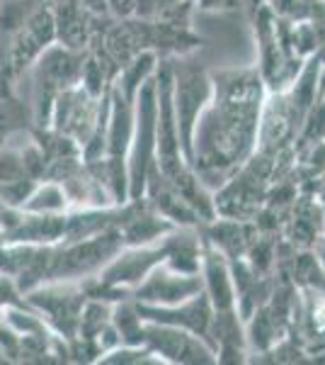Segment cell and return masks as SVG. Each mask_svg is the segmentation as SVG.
<instances>
[{"instance_id": "6", "label": "cell", "mask_w": 325, "mask_h": 365, "mask_svg": "<svg viewBox=\"0 0 325 365\" xmlns=\"http://www.w3.org/2000/svg\"><path fill=\"white\" fill-rule=\"evenodd\" d=\"M22 299L32 307L46 327L63 339H73L78 334V319L82 304H85V292L80 282L70 280H46L39 287L29 290Z\"/></svg>"}, {"instance_id": "20", "label": "cell", "mask_w": 325, "mask_h": 365, "mask_svg": "<svg viewBox=\"0 0 325 365\" xmlns=\"http://www.w3.org/2000/svg\"><path fill=\"white\" fill-rule=\"evenodd\" d=\"M112 307H114V302L87 297L85 304H82L80 319H78V334H75V336L97 339L100 331L112 322Z\"/></svg>"}, {"instance_id": "17", "label": "cell", "mask_w": 325, "mask_h": 365, "mask_svg": "<svg viewBox=\"0 0 325 365\" xmlns=\"http://www.w3.org/2000/svg\"><path fill=\"white\" fill-rule=\"evenodd\" d=\"M158 63H161V56H158L156 51H139V54L129 58L127 63H122V68L117 71V78L112 86H114L124 98L134 103L141 86L156 76Z\"/></svg>"}, {"instance_id": "8", "label": "cell", "mask_w": 325, "mask_h": 365, "mask_svg": "<svg viewBox=\"0 0 325 365\" xmlns=\"http://www.w3.org/2000/svg\"><path fill=\"white\" fill-rule=\"evenodd\" d=\"M144 346L156 353L161 363L173 365H214L216 351L209 341L185 329L168 327V324L146 322Z\"/></svg>"}, {"instance_id": "22", "label": "cell", "mask_w": 325, "mask_h": 365, "mask_svg": "<svg viewBox=\"0 0 325 365\" xmlns=\"http://www.w3.org/2000/svg\"><path fill=\"white\" fill-rule=\"evenodd\" d=\"M202 13H223V10H235L238 0H194Z\"/></svg>"}, {"instance_id": "13", "label": "cell", "mask_w": 325, "mask_h": 365, "mask_svg": "<svg viewBox=\"0 0 325 365\" xmlns=\"http://www.w3.org/2000/svg\"><path fill=\"white\" fill-rule=\"evenodd\" d=\"M117 229H119V234H122L124 246H149V244H158L170 229H175V225L163 220V217L141 197V200H129L124 220Z\"/></svg>"}, {"instance_id": "27", "label": "cell", "mask_w": 325, "mask_h": 365, "mask_svg": "<svg viewBox=\"0 0 325 365\" xmlns=\"http://www.w3.org/2000/svg\"><path fill=\"white\" fill-rule=\"evenodd\" d=\"M316 56H318V61H321V66H323V71H325V39L321 42V46H318Z\"/></svg>"}, {"instance_id": "16", "label": "cell", "mask_w": 325, "mask_h": 365, "mask_svg": "<svg viewBox=\"0 0 325 365\" xmlns=\"http://www.w3.org/2000/svg\"><path fill=\"white\" fill-rule=\"evenodd\" d=\"M63 227H66V212L63 215H39V212L22 210L15 227L0 234V241L3 244L54 246L63 239Z\"/></svg>"}, {"instance_id": "24", "label": "cell", "mask_w": 325, "mask_h": 365, "mask_svg": "<svg viewBox=\"0 0 325 365\" xmlns=\"http://www.w3.org/2000/svg\"><path fill=\"white\" fill-rule=\"evenodd\" d=\"M313 197L321 205H325V170L316 178V185H313Z\"/></svg>"}, {"instance_id": "25", "label": "cell", "mask_w": 325, "mask_h": 365, "mask_svg": "<svg viewBox=\"0 0 325 365\" xmlns=\"http://www.w3.org/2000/svg\"><path fill=\"white\" fill-rule=\"evenodd\" d=\"M313 253H316L318 266H321L323 273H325V237H321V239L316 241V246H313Z\"/></svg>"}, {"instance_id": "28", "label": "cell", "mask_w": 325, "mask_h": 365, "mask_svg": "<svg viewBox=\"0 0 325 365\" xmlns=\"http://www.w3.org/2000/svg\"><path fill=\"white\" fill-rule=\"evenodd\" d=\"M321 227H323V237H325V205H321Z\"/></svg>"}, {"instance_id": "11", "label": "cell", "mask_w": 325, "mask_h": 365, "mask_svg": "<svg viewBox=\"0 0 325 365\" xmlns=\"http://www.w3.org/2000/svg\"><path fill=\"white\" fill-rule=\"evenodd\" d=\"M136 307H139L144 322L168 324V327L185 329V331L197 334V336H202L204 341L211 344L209 329H211V319H214V307H211V302L204 290L180 304H170V307H161V304H141V302H136Z\"/></svg>"}, {"instance_id": "2", "label": "cell", "mask_w": 325, "mask_h": 365, "mask_svg": "<svg viewBox=\"0 0 325 365\" xmlns=\"http://www.w3.org/2000/svg\"><path fill=\"white\" fill-rule=\"evenodd\" d=\"M56 44L49 0H0V96L20 93L32 63Z\"/></svg>"}, {"instance_id": "19", "label": "cell", "mask_w": 325, "mask_h": 365, "mask_svg": "<svg viewBox=\"0 0 325 365\" xmlns=\"http://www.w3.org/2000/svg\"><path fill=\"white\" fill-rule=\"evenodd\" d=\"M22 210L39 212V215H63V212L70 210V200H68L61 182L39 180Z\"/></svg>"}, {"instance_id": "5", "label": "cell", "mask_w": 325, "mask_h": 365, "mask_svg": "<svg viewBox=\"0 0 325 365\" xmlns=\"http://www.w3.org/2000/svg\"><path fill=\"white\" fill-rule=\"evenodd\" d=\"M156 122H158V100H156V76L141 86L134 100V134L127 156L129 170V200H141L146 187L151 163L156 161Z\"/></svg>"}, {"instance_id": "30", "label": "cell", "mask_w": 325, "mask_h": 365, "mask_svg": "<svg viewBox=\"0 0 325 365\" xmlns=\"http://www.w3.org/2000/svg\"><path fill=\"white\" fill-rule=\"evenodd\" d=\"M0 205H3V202H0Z\"/></svg>"}, {"instance_id": "18", "label": "cell", "mask_w": 325, "mask_h": 365, "mask_svg": "<svg viewBox=\"0 0 325 365\" xmlns=\"http://www.w3.org/2000/svg\"><path fill=\"white\" fill-rule=\"evenodd\" d=\"M112 327L119 334V341L127 346H141L144 344V317H141L139 307L132 297L119 299L112 307Z\"/></svg>"}, {"instance_id": "14", "label": "cell", "mask_w": 325, "mask_h": 365, "mask_svg": "<svg viewBox=\"0 0 325 365\" xmlns=\"http://www.w3.org/2000/svg\"><path fill=\"white\" fill-rule=\"evenodd\" d=\"M202 285L209 297L214 312H228L235 309V287H233V273H230V261L214 246H209L202 239Z\"/></svg>"}, {"instance_id": "4", "label": "cell", "mask_w": 325, "mask_h": 365, "mask_svg": "<svg viewBox=\"0 0 325 365\" xmlns=\"http://www.w3.org/2000/svg\"><path fill=\"white\" fill-rule=\"evenodd\" d=\"M124 249L119 229H107L80 241H61L51 251L49 280L80 282L92 278Z\"/></svg>"}, {"instance_id": "1", "label": "cell", "mask_w": 325, "mask_h": 365, "mask_svg": "<svg viewBox=\"0 0 325 365\" xmlns=\"http://www.w3.org/2000/svg\"><path fill=\"white\" fill-rule=\"evenodd\" d=\"M211 100L199 115L192 137V168L209 187L221 185L255 154L257 129L267 88L257 68H230L211 73Z\"/></svg>"}, {"instance_id": "26", "label": "cell", "mask_w": 325, "mask_h": 365, "mask_svg": "<svg viewBox=\"0 0 325 365\" xmlns=\"http://www.w3.org/2000/svg\"><path fill=\"white\" fill-rule=\"evenodd\" d=\"M185 3H190V0H158V15H161L163 10L177 8V5H185Z\"/></svg>"}, {"instance_id": "21", "label": "cell", "mask_w": 325, "mask_h": 365, "mask_svg": "<svg viewBox=\"0 0 325 365\" xmlns=\"http://www.w3.org/2000/svg\"><path fill=\"white\" fill-rule=\"evenodd\" d=\"M102 365H149V363H161L158 356L153 353L149 346H127V344H119L117 349L107 351L105 356H100Z\"/></svg>"}, {"instance_id": "15", "label": "cell", "mask_w": 325, "mask_h": 365, "mask_svg": "<svg viewBox=\"0 0 325 365\" xmlns=\"http://www.w3.org/2000/svg\"><path fill=\"white\" fill-rule=\"evenodd\" d=\"M199 234H202L206 244L221 251L226 258H245L252 241L260 237V229L255 227V222L214 217L211 222L199 225Z\"/></svg>"}, {"instance_id": "12", "label": "cell", "mask_w": 325, "mask_h": 365, "mask_svg": "<svg viewBox=\"0 0 325 365\" xmlns=\"http://www.w3.org/2000/svg\"><path fill=\"white\" fill-rule=\"evenodd\" d=\"M49 5L51 15H54L56 44L66 46V49L85 51L102 17L92 15L80 0H49Z\"/></svg>"}, {"instance_id": "7", "label": "cell", "mask_w": 325, "mask_h": 365, "mask_svg": "<svg viewBox=\"0 0 325 365\" xmlns=\"http://www.w3.org/2000/svg\"><path fill=\"white\" fill-rule=\"evenodd\" d=\"M211 73H206L199 66H173V108H175V122L180 132V146L182 154L190 161L192 158V137L197 127L199 115L211 100ZM192 166V163H190Z\"/></svg>"}, {"instance_id": "29", "label": "cell", "mask_w": 325, "mask_h": 365, "mask_svg": "<svg viewBox=\"0 0 325 365\" xmlns=\"http://www.w3.org/2000/svg\"><path fill=\"white\" fill-rule=\"evenodd\" d=\"M306 5H313V3H325V0H304Z\"/></svg>"}, {"instance_id": "23", "label": "cell", "mask_w": 325, "mask_h": 365, "mask_svg": "<svg viewBox=\"0 0 325 365\" xmlns=\"http://www.w3.org/2000/svg\"><path fill=\"white\" fill-rule=\"evenodd\" d=\"M80 3L85 5V8L90 10L92 15H97V17H112L107 0H80Z\"/></svg>"}, {"instance_id": "10", "label": "cell", "mask_w": 325, "mask_h": 365, "mask_svg": "<svg viewBox=\"0 0 325 365\" xmlns=\"http://www.w3.org/2000/svg\"><path fill=\"white\" fill-rule=\"evenodd\" d=\"M202 290H204V285H202V275L199 273H194V275L175 273V270L165 268L161 263V266L153 270L149 278L132 292V299L141 304L170 307V304H180V302H185V299L199 295Z\"/></svg>"}, {"instance_id": "3", "label": "cell", "mask_w": 325, "mask_h": 365, "mask_svg": "<svg viewBox=\"0 0 325 365\" xmlns=\"http://www.w3.org/2000/svg\"><path fill=\"white\" fill-rule=\"evenodd\" d=\"M85 51L66 49L61 44H51L41 54L20 83V93L27 98L32 113V129H49L54 100L63 91L78 86Z\"/></svg>"}, {"instance_id": "9", "label": "cell", "mask_w": 325, "mask_h": 365, "mask_svg": "<svg viewBox=\"0 0 325 365\" xmlns=\"http://www.w3.org/2000/svg\"><path fill=\"white\" fill-rule=\"evenodd\" d=\"M100 103H102V98H92L80 86L68 88L54 100L49 129L73 139L82 151V146H85V141L90 139L92 129L97 125Z\"/></svg>"}]
</instances>
